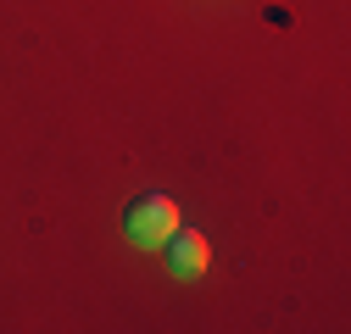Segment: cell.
Returning <instances> with one entry per match:
<instances>
[{
	"instance_id": "1",
	"label": "cell",
	"mask_w": 351,
	"mask_h": 334,
	"mask_svg": "<svg viewBox=\"0 0 351 334\" xmlns=\"http://www.w3.org/2000/svg\"><path fill=\"white\" fill-rule=\"evenodd\" d=\"M123 229H128L134 245H162L173 229H179V206H173L167 195H140V201H128Z\"/></svg>"
},
{
	"instance_id": "2",
	"label": "cell",
	"mask_w": 351,
	"mask_h": 334,
	"mask_svg": "<svg viewBox=\"0 0 351 334\" xmlns=\"http://www.w3.org/2000/svg\"><path fill=\"white\" fill-rule=\"evenodd\" d=\"M162 245H167V262H173V273H184V279L206 273V262H212V250H206V240H201L195 229H173Z\"/></svg>"
}]
</instances>
